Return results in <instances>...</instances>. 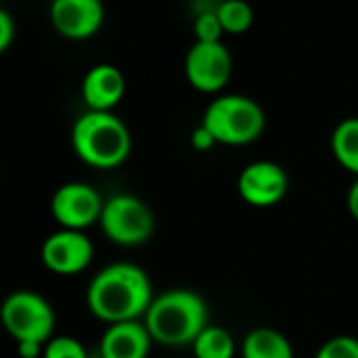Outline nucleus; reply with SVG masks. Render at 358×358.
<instances>
[{"mask_svg":"<svg viewBox=\"0 0 358 358\" xmlns=\"http://www.w3.org/2000/svg\"><path fill=\"white\" fill-rule=\"evenodd\" d=\"M94 248L92 241L84 235V231L61 229L48 235L40 250L42 264L61 277H71L86 271L92 262Z\"/></svg>","mask_w":358,"mask_h":358,"instance_id":"1a4fd4ad","label":"nucleus"},{"mask_svg":"<svg viewBox=\"0 0 358 358\" xmlns=\"http://www.w3.org/2000/svg\"><path fill=\"white\" fill-rule=\"evenodd\" d=\"M44 346L46 344L38 342H17V355L21 358H38L44 355Z\"/></svg>","mask_w":358,"mask_h":358,"instance_id":"5701e85b","label":"nucleus"},{"mask_svg":"<svg viewBox=\"0 0 358 358\" xmlns=\"http://www.w3.org/2000/svg\"><path fill=\"white\" fill-rule=\"evenodd\" d=\"M195 358H233L235 357V340L233 336L218 325H208L199 338L193 342Z\"/></svg>","mask_w":358,"mask_h":358,"instance_id":"dca6fc26","label":"nucleus"},{"mask_svg":"<svg viewBox=\"0 0 358 358\" xmlns=\"http://www.w3.org/2000/svg\"><path fill=\"white\" fill-rule=\"evenodd\" d=\"M348 212H350V216L358 222V176L357 180L352 182L350 191H348Z\"/></svg>","mask_w":358,"mask_h":358,"instance_id":"b1692460","label":"nucleus"},{"mask_svg":"<svg viewBox=\"0 0 358 358\" xmlns=\"http://www.w3.org/2000/svg\"><path fill=\"white\" fill-rule=\"evenodd\" d=\"M126 92L124 73L109 63L94 65L82 80V99L90 111H111Z\"/></svg>","mask_w":358,"mask_h":358,"instance_id":"f8f14e48","label":"nucleus"},{"mask_svg":"<svg viewBox=\"0 0 358 358\" xmlns=\"http://www.w3.org/2000/svg\"><path fill=\"white\" fill-rule=\"evenodd\" d=\"M237 189L245 203L254 208H271L277 206L287 195L289 178L279 164L260 159L248 164L241 170Z\"/></svg>","mask_w":358,"mask_h":358,"instance_id":"9d476101","label":"nucleus"},{"mask_svg":"<svg viewBox=\"0 0 358 358\" xmlns=\"http://www.w3.org/2000/svg\"><path fill=\"white\" fill-rule=\"evenodd\" d=\"M216 143H218L216 136H214L203 124H199V126L193 130V134H191V145H193V149H197V151H210Z\"/></svg>","mask_w":358,"mask_h":358,"instance_id":"412c9836","label":"nucleus"},{"mask_svg":"<svg viewBox=\"0 0 358 358\" xmlns=\"http://www.w3.org/2000/svg\"><path fill=\"white\" fill-rule=\"evenodd\" d=\"M315 358H358V340L352 336H336L319 348Z\"/></svg>","mask_w":358,"mask_h":358,"instance_id":"aec40b11","label":"nucleus"},{"mask_svg":"<svg viewBox=\"0 0 358 358\" xmlns=\"http://www.w3.org/2000/svg\"><path fill=\"white\" fill-rule=\"evenodd\" d=\"M42 358H88V352L80 340L69 336H59L46 342Z\"/></svg>","mask_w":358,"mask_h":358,"instance_id":"a211bd4d","label":"nucleus"},{"mask_svg":"<svg viewBox=\"0 0 358 358\" xmlns=\"http://www.w3.org/2000/svg\"><path fill=\"white\" fill-rule=\"evenodd\" d=\"M143 323L159 346H193L199 334L208 327V306L193 289H170L153 298Z\"/></svg>","mask_w":358,"mask_h":358,"instance_id":"f03ea898","label":"nucleus"},{"mask_svg":"<svg viewBox=\"0 0 358 358\" xmlns=\"http://www.w3.org/2000/svg\"><path fill=\"white\" fill-rule=\"evenodd\" d=\"M105 19L103 0H52L50 23L69 40H86L94 36Z\"/></svg>","mask_w":358,"mask_h":358,"instance_id":"9b49d317","label":"nucleus"},{"mask_svg":"<svg viewBox=\"0 0 358 358\" xmlns=\"http://www.w3.org/2000/svg\"><path fill=\"white\" fill-rule=\"evenodd\" d=\"M99 224L105 237L115 245L136 248L151 239L155 231V216L143 199L122 193L105 201Z\"/></svg>","mask_w":358,"mask_h":358,"instance_id":"423d86ee","label":"nucleus"},{"mask_svg":"<svg viewBox=\"0 0 358 358\" xmlns=\"http://www.w3.org/2000/svg\"><path fill=\"white\" fill-rule=\"evenodd\" d=\"M243 358H294L289 340L271 327H258L250 331L241 346Z\"/></svg>","mask_w":358,"mask_h":358,"instance_id":"4468645a","label":"nucleus"},{"mask_svg":"<svg viewBox=\"0 0 358 358\" xmlns=\"http://www.w3.org/2000/svg\"><path fill=\"white\" fill-rule=\"evenodd\" d=\"M0 321L15 342L46 344L55 331L52 306L31 289H17L0 306Z\"/></svg>","mask_w":358,"mask_h":358,"instance_id":"39448f33","label":"nucleus"},{"mask_svg":"<svg viewBox=\"0 0 358 358\" xmlns=\"http://www.w3.org/2000/svg\"><path fill=\"white\" fill-rule=\"evenodd\" d=\"M193 31H195V42H222V23L216 15V10H208L197 15L195 23H193Z\"/></svg>","mask_w":358,"mask_h":358,"instance_id":"6ab92c4d","label":"nucleus"},{"mask_svg":"<svg viewBox=\"0 0 358 358\" xmlns=\"http://www.w3.org/2000/svg\"><path fill=\"white\" fill-rule=\"evenodd\" d=\"M224 34H245L254 23V8L245 0H222L216 8Z\"/></svg>","mask_w":358,"mask_h":358,"instance_id":"f3484780","label":"nucleus"},{"mask_svg":"<svg viewBox=\"0 0 358 358\" xmlns=\"http://www.w3.org/2000/svg\"><path fill=\"white\" fill-rule=\"evenodd\" d=\"M105 201L99 191L86 182H65L50 199V214L61 229L84 231L101 220Z\"/></svg>","mask_w":358,"mask_h":358,"instance_id":"6e6552de","label":"nucleus"},{"mask_svg":"<svg viewBox=\"0 0 358 358\" xmlns=\"http://www.w3.org/2000/svg\"><path fill=\"white\" fill-rule=\"evenodd\" d=\"M76 155L90 168L111 170L122 166L132 149L126 124L111 111H86L71 130Z\"/></svg>","mask_w":358,"mask_h":358,"instance_id":"7ed1b4c3","label":"nucleus"},{"mask_svg":"<svg viewBox=\"0 0 358 358\" xmlns=\"http://www.w3.org/2000/svg\"><path fill=\"white\" fill-rule=\"evenodd\" d=\"M331 151L336 162L358 176V117L340 122L331 134Z\"/></svg>","mask_w":358,"mask_h":358,"instance_id":"2eb2a0df","label":"nucleus"},{"mask_svg":"<svg viewBox=\"0 0 358 358\" xmlns=\"http://www.w3.org/2000/svg\"><path fill=\"white\" fill-rule=\"evenodd\" d=\"M153 298L149 275L130 262L105 266L86 289L88 310L109 325L138 321L147 315Z\"/></svg>","mask_w":358,"mask_h":358,"instance_id":"f257e3e1","label":"nucleus"},{"mask_svg":"<svg viewBox=\"0 0 358 358\" xmlns=\"http://www.w3.org/2000/svg\"><path fill=\"white\" fill-rule=\"evenodd\" d=\"M233 73V57L222 42H195L185 57V76L189 84L206 94L227 86Z\"/></svg>","mask_w":358,"mask_h":358,"instance_id":"0eeeda50","label":"nucleus"},{"mask_svg":"<svg viewBox=\"0 0 358 358\" xmlns=\"http://www.w3.org/2000/svg\"><path fill=\"white\" fill-rule=\"evenodd\" d=\"M15 38V23L6 10H0V50H6Z\"/></svg>","mask_w":358,"mask_h":358,"instance_id":"4be33fe9","label":"nucleus"},{"mask_svg":"<svg viewBox=\"0 0 358 358\" xmlns=\"http://www.w3.org/2000/svg\"><path fill=\"white\" fill-rule=\"evenodd\" d=\"M201 124L220 145L239 147L254 143L262 134L266 117L262 107L252 96L224 94L208 105Z\"/></svg>","mask_w":358,"mask_h":358,"instance_id":"20e7f679","label":"nucleus"},{"mask_svg":"<svg viewBox=\"0 0 358 358\" xmlns=\"http://www.w3.org/2000/svg\"><path fill=\"white\" fill-rule=\"evenodd\" d=\"M153 338L145 323L124 321L105 329L101 340V358H147Z\"/></svg>","mask_w":358,"mask_h":358,"instance_id":"ddd939ff","label":"nucleus"}]
</instances>
